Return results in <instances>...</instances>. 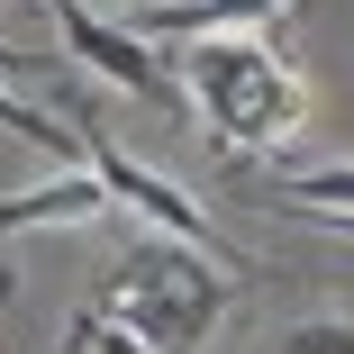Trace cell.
Masks as SVG:
<instances>
[{
    "label": "cell",
    "instance_id": "6",
    "mask_svg": "<svg viewBox=\"0 0 354 354\" xmlns=\"http://www.w3.org/2000/svg\"><path fill=\"white\" fill-rule=\"evenodd\" d=\"M281 0H164L136 10V37H227V28H272Z\"/></svg>",
    "mask_w": 354,
    "mask_h": 354
},
{
    "label": "cell",
    "instance_id": "4",
    "mask_svg": "<svg viewBox=\"0 0 354 354\" xmlns=\"http://www.w3.org/2000/svg\"><path fill=\"white\" fill-rule=\"evenodd\" d=\"M55 37H64L73 64H91L100 82H118L136 100H173V73L155 64V46L136 37V28H118V19H100L91 0H55Z\"/></svg>",
    "mask_w": 354,
    "mask_h": 354
},
{
    "label": "cell",
    "instance_id": "5",
    "mask_svg": "<svg viewBox=\"0 0 354 354\" xmlns=\"http://www.w3.org/2000/svg\"><path fill=\"white\" fill-rule=\"evenodd\" d=\"M100 209H109V191H100L91 164L82 173H55L37 191H0V245L28 236V227H82V218H100Z\"/></svg>",
    "mask_w": 354,
    "mask_h": 354
},
{
    "label": "cell",
    "instance_id": "11",
    "mask_svg": "<svg viewBox=\"0 0 354 354\" xmlns=\"http://www.w3.org/2000/svg\"><path fill=\"white\" fill-rule=\"evenodd\" d=\"M46 64H55L46 46H19V37H0V73H46Z\"/></svg>",
    "mask_w": 354,
    "mask_h": 354
},
{
    "label": "cell",
    "instance_id": "8",
    "mask_svg": "<svg viewBox=\"0 0 354 354\" xmlns=\"http://www.w3.org/2000/svg\"><path fill=\"white\" fill-rule=\"evenodd\" d=\"M0 127H10V136H28V146H37V155H55V164H64V155H82L73 118H46V109H28L19 91H0Z\"/></svg>",
    "mask_w": 354,
    "mask_h": 354
},
{
    "label": "cell",
    "instance_id": "3",
    "mask_svg": "<svg viewBox=\"0 0 354 354\" xmlns=\"http://www.w3.org/2000/svg\"><path fill=\"white\" fill-rule=\"evenodd\" d=\"M64 118H73V136H82V164L100 173L109 209H127V218H146L155 236H182V245H200L209 263L227 254V236L209 227V209H191V200H182V191H173V182L155 173V164H136V155L118 146V136L100 127V109H91V100H64Z\"/></svg>",
    "mask_w": 354,
    "mask_h": 354
},
{
    "label": "cell",
    "instance_id": "7",
    "mask_svg": "<svg viewBox=\"0 0 354 354\" xmlns=\"http://www.w3.org/2000/svg\"><path fill=\"white\" fill-rule=\"evenodd\" d=\"M263 209H291V218H354V164H318V173H263L245 182Z\"/></svg>",
    "mask_w": 354,
    "mask_h": 354
},
{
    "label": "cell",
    "instance_id": "10",
    "mask_svg": "<svg viewBox=\"0 0 354 354\" xmlns=\"http://www.w3.org/2000/svg\"><path fill=\"white\" fill-rule=\"evenodd\" d=\"M281 354H354V327L345 318H300L291 336H281Z\"/></svg>",
    "mask_w": 354,
    "mask_h": 354
},
{
    "label": "cell",
    "instance_id": "9",
    "mask_svg": "<svg viewBox=\"0 0 354 354\" xmlns=\"http://www.w3.org/2000/svg\"><path fill=\"white\" fill-rule=\"evenodd\" d=\"M64 354H155V345L136 336V327H118V318H109V309L91 300V309H82L73 327H64Z\"/></svg>",
    "mask_w": 354,
    "mask_h": 354
},
{
    "label": "cell",
    "instance_id": "2",
    "mask_svg": "<svg viewBox=\"0 0 354 354\" xmlns=\"http://www.w3.org/2000/svg\"><path fill=\"white\" fill-rule=\"evenodd\" d=\"M100 309L118 327H136L155 354H200L209 327H218V309H227V281H218V263H209L200 245L146 227L118 254V272L100 281Z\"/></svg>",
    "mask_w": 354,
    "mask_h": 354
},
{
    "label": "cell",
    "instance_id": "1",
    "mask_svg": "<svg viewBox=\"0 0 354 354\" xmlns=\"http://www.w3.org/2000/svg\"><path fill=\"white\" fill-rule=\"evenodd\" d=\"M182 91L209 109V136H218L236 164L281 155V146L309 127L300 73H291L272 46H254V37H191V46H182Z\"/></svg>",
    "mask_w": 354,
    "mask_h": 354
}]
</instances>
